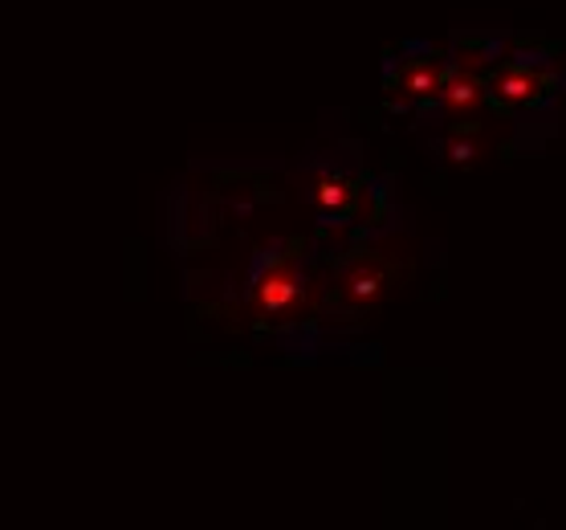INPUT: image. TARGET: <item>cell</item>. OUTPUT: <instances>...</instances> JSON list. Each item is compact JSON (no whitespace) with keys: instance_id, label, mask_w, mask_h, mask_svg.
<instances>
[{"instance_id":"obj_1","label":"cell","mask_w":566,"mask_h":530,"mask_svg":"<svg viewBox=\"0 0 566 530\" xmlns=\"http://www.w3.org/2000/svg\"><path fill=\"white\" fill-rule=\"evenodd\" d=\"M306 273L294 258H270L261 266V273L249 285V311L265 319V323H290L306 311Z\"/></svg>"},{"instance_id":"obj_2","label":"cell","mask_w":566,"mask_h":530,"mask_svg":"<svg viewBox=\"0 0 566 530\" xmlns=\"http://www.w3.org/2000/svg\"><path fill=\"white\" fill-rule=\"evenodd\" d=\"M554 86V79L538 65L526 62H510L502 70H493L490 82H485V94L502 106H534L538 98H546V91Z\"/></svg>"},{"instance_id":"obj_3","label":"cell","mask_w":566,"mask_h":530,"mask_svg":"<svg viewBox=\"0 0 566 530\" xmlns=\"http://www.w3.org/2000/svg\"><path fill=\"white\" fill-rule=\"evenodd\" d=\"M391 261H384L379 253H363V258H355L347 266V273L338 278V298H343V306H355V311H363V306H371V302H379V298L391 290Z\"/></svg>"},{"instance_id":"obj_4","label":"cell","mask_w":566,"mask_h":530,"mask_svg":"<svg viewBox=\"0 0 566 530\" xmlns=\"http://www.w3.org/2000/svg\"><path fill=\"white\" fill-rule=\"evenodd\" d=\"M444 74H449V65H444V58L432 50L424 53H412L408 62L399 65L396 74V103L399 106H412V103H432L440 94V82H444Z\"/></svg>"},{"instance_id":"obj_5","label":"cell","mask_w":566,"mask_h":530,"mask_svg":"<svg viewBox=\"0 0 566 530\" xmlns=\"http://www.w3.org/2000/svg\"><path fill=\"white\" fill-rule=\"evenodd\" d=\"M437 103L449 118H473L481 111V103H485V79L476 70L452 65L449 74H444V82H440Z\"/></svg>"},{"instance_id":"obj_6","label":"cell","mask_w":566,"mask_h":530,"mask_svg":"<svg viewBox=\"0 0 566 530\" xmlns=\"http://www.w3.org/2000/svg\"><path fill=\"white\" fill-rule=\"evenodd\" d=\"M355 196H359V188L347 176H335V172L314 176V188H310V200H314V208H318L322 217H343V212H350Z\"/></svg>"},{"instance_id":"obj_7","label":"cell","mask_w":566,"mask_h":530,"mask_svg":"<svg viewBox=\"0 0 566 530\" xmlns=\"http://www.w3.org/2000/svg\"><path fill=\"white\" fill-rule=\"evenodd\" d=\"M444 156H449V164H457V168H473L481 156H490V143L481 139L473 127L469 131H452L449 147H444Z\"/></svg>"},{"instance_id":"obj_8","label":"cell","mask_w":566,"mask_h":530,"mask_svg":"<svg viewBox=\"0 0 566 530\" xmlns=\"http://www.w3.org/2000/svg\"><path fill=\"white\" fill-rule=\"evenodd\" d=\"M490 62V45H481V41H461L457 45V62L452 65H464V70H476L481 74V65Z\"/></svg>"}]
</instances>
